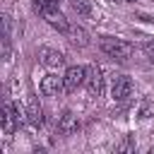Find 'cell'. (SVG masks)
Segmentation results:
<instances>
[{
    "label": "cell",
    "instance_id": "obj_14",
    "mask_svg": "<svg viewBox=\"0 0 154 154\" xmlns=\"http://www.w3.org/2000/svg\"><path fill=\"white\" fill-rule=\"evenodd\" d=\"M116 149H118V152H130V149H135V137H132V135H128V137H125Z\"/></svg>",
    "mask_w": 154,
    "mask_h": 154
},
{
    "label": "cell",
    "instance_id": "obj_9",
    "mask_svg": "<svg viewBox=\"0 0 154 154\" xmlns=\"http://www.w3.org/2000/svg\"><path fill=\"white\" fill-rule=\"evenodd\" d=\"M26 120H29L31 125H36V128L43 123V111H41L36 96H29V99H26Z\"/></svg>",
    "mask_w": 154,
    "mask_h": 154
},
{
    "label": "cell",
    "instance_id": "obj_5",
    "mask_svg": "<svg viewBox=\"0 0 154 154\" xmlns=\"http://www.w3.org/2000/svg\"><path fill=\"white\" fill-rule=\"evenodd\" d=\"M84 84H87V91H89L91 96H101V94H103V72H101L99 65H89V67H87Z\"/></svg>",
    "mask_w": 154,
    "mask_h": 154
},
{
    "label": "cell",
    "instance_id": "obj_13",
    "mask_svg": "<svg viewBox=\"0 0 154 154\" xmlns=\"http://www.w3.org/2000/svg\"><path fill=\"white\" fill-rule=\"evenodd\" d=\"M70 2H72V10H75L77 14H82V17H89V14L94 12L91 0H70Z\"/></svg>",
    "mask_w": 154,
    "mask_h": 154
},
{
    "label": "cell",
    "instance_id": "obj_17",
    "mask_svg": "<svg viewBox=\"0 0 154 154\" xmlns=\"http://www.w3.org/2000/svg\"><path fill=\"white\" fill-rule=\"evenodd\" d=\"M128 2H135V0H128Z\"/></svg>",
    "mask_w": 154,
    "mask_h": 154
},
{
    "label": "cell",
    "instance_id": "obj_3",
    "mask_svg": "<svg viewBox=\"0 0 154 154\" xmlns=\"http://www.w3.org/2000/svg\"><path fill=\"white\" fill-rule=\"evenodd\" d=\"M132 91H135V84H132V79L128 75H116L113 77V82H111V96L116 101H128L132 96Z\"/></svg>",
    "mask_w": 154,
    "mask_h": 154
},
{
    "label": "cell",
    "instance_id": "obj_16",
    "mask_svg": "<svg viewBox=\"0 0 154 154\" xmlns=\"http://www.w3.org/2000/svg\"><path fill=\"white\" fill-rule=\"evenodd\" d=\"M142 51H144V55L154 63V43H144V46H142Z\"/></svg>",
    "mask_w": 154,
    "mask_h": 154
},
{
    "label": "cell",
    "instance_id": "obj_7",
    "mask_svg": "<svg viewBox=\"0 0 154 154\" xmlns=\"http://www.w3.org/2000/svg\"><path fill=\"white\" fill-rule=\"evenodd\" d=\"M38 63L46 65V67H58V65L65 63V55L60 51H55V48L43 46V48H38Z\"/></svg>",
    "mask_w": 154,
    "mask_h": 154
},
{
    "label": "cell",
    "instance_id": "obj_2",
    "mask_svg": "<svg viewBox=\"0 0 154 154\" xmlns=\"http://www.w3.org/2000/svg\"><path fill=\"white\" fill-rule=\"evenodd\" d=\"M101 51L116 60H128L132 55V46L128 41H120V38H111V36H103L101 38Z\"/></svg>",
    "mask_w": 154,
    "mask_h": 154
},
{
    "label": "cell",
    "instance_id": "obj_6",
    "mask_svg": "<svg viewBox=\"0 0 154 154\" xmlns=\"http://www.w3.org/2000/svg\"><path fill=\"white\" fill-rule=\"evenodd\" d=\"M41 94L43 96H58L60 91H65V82H63V77H58V75H46L43 79H41Z\"/></svg>",
    "mask_w": 154,
    "mask_h": 154
},
{
    "label": "cell",
    "instance_id": "obj_8",
    "mask_svg": "<svg viewBox=\"0 0 154 154\" xmlns=\"http://www.w3.org/2000/svg\"><path fill=\"white\" fill-rule=\"evenodd\" d=\"M58 130H60V135H75V132L79 130L77 116H75L72 111H65V113L58 118Z\"/></svg>",
    "mask_w": 154,
    "mask_h": 154
},
{
    "label": "cell",
    "instance_id": "obj_11",
    "mask_svg": "<svg viewBox=\"0 0 154 154\" xmlns=\"http://www.w3.org/2000/svg\"><path fill=\"white\" fill-rule=\"evenodd\" d=\"M48 24H51L53 29H58L60 34H67V31H70V24H67V19H65L60 12H55L53 17H48Z\"/></svg>",
    "mask_w": 154,
    "mask_h": 154
},
{
    "label": "cell",
    "instance_id": "obj_10",
    "mask_svg": "<svg viewBox=\"0 0 154 154\" xmlns=\"http://www.w3.org/2000/svg\"><path fill=\"white\" fill-rule=\"evenodd\" d=\"M34 10L48 19L58 12V0H34Z\"/></svg>",
    "mask_w": 154,
    "mask_h": 154
},
{
    "label": "cell",
    "instance_id": "obj_4",
    "mask_svg": "<svg viewBox=\"0 0 154 154\" xmlns=\"http://www.w3.org/2000/svg\"><path fill=\"white\" fill-rule=\"evenodd\" d=\"M84 77H87V67L70 65V67L65 70V77H63V82H65V91H67V94H75V91L84 84Z\"/></svg>",
    "mask_w": 154,
    "mask_h": 154
},
{
    "label": "cell",
    "instance_id": "obj_15",
    "mask_svg": "<svg viewBox=\"0 0 154 154\" xmlns=\"http://www.w3.org/2000/svg\"><path fill=\"white\" fill-rule=\"evenodd\" d=\"M137 116H140V118H152V116H154V106H152V103H149V101H144V103H142V108H140V113H137Z\"/></svg>",
    "mask_w": 154,
    "mask_h": 154
},
{
    "label": "cell",
    "instance_id": "obj_12",
    "mask_svg": "<svg viewBox=\"0 0 154 154\" xmlns=\"http://www.w3.org/2000/svg\"><path fill=\"white\" fill-rule=\"evenodd\" d=\"M70 38H72V43H77V46H87L89 43V38H87V31L82 29V26H70Z\"/></svg>",
    "mask_w": 154,
    "mask_h": 154
},
{
    "label": "cell",
    "instance_id": "obj_1",
    "mask_svg": "<svg viewBox=\"0 0 154 154\" xmlns=\"http://www.w3.org/2000/svg\"><path fill=\"white\" fill-rule=\"evenodd\" d=\"M24 113H26V111H22L19 103L5 101V103H2V132H5V135H12L14 128L24 123Z\"/></svg>",
    "mask_w": 154,
    "mask_h": 154
}]
</instances>
